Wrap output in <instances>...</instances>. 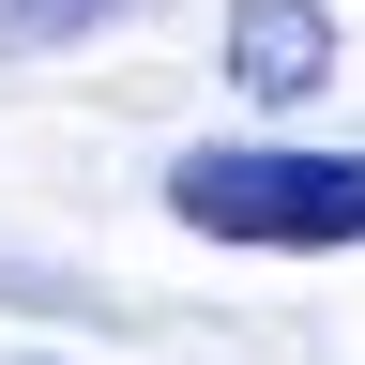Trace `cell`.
<instances>
[{
  "label": "cell",
  "mask_w": 365,
  "mask_h": 365,
  "mask_svg": "<svg viewBox=\"0 0 365 365\" xmlns=\"http://www.w3.org/2000/svg\"><path fill=\"white\" fill-rule=\"evenodd\" d=\"M168 213L213 244H365V153H182Z\"/></svg>",
  "instance_id": "1"
},
{
  "label": "cell",
  "mask_w": 365,
  "mask_h": 365,
  "mask_svg": "<svg viewBox=\"0 0 365 365\" xmlns=\"http://www.w3.org/2000/svg\"><path fill=\"white\" fill-rule=\"evenodd\" d=\"M228 76H244L259 107H304V91L335 76V16H319V0H228Z\"/></svg>",
  "instance_id": "2"
},
{
  "label": "cell",
  "mask_w": 365,
  "mask_h": 365,
  "mask_svg": "<svg viewBox=\"0 0 365 365\" xmlns=\"http://www.w3.org/2000/svg\"><path fill=\"white\" fill-rule=\"evenodd\" d=\"M91 16H122V0H0V61H31V46H76Z\"/></svg>",
  "instance_id": "3"
}]
</instances>
